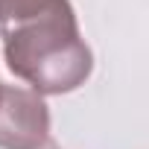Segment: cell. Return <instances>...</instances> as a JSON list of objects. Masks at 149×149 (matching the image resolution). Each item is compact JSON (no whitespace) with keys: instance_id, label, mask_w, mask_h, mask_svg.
I'll return each instance as SVG.
<instances>
[{"instance_id":"7a4b0ae2","label":"cell","mask_w":149,"mask_h":149,"mask_svg":"<svg viewBox=\"0 0 149 149\" xmlns=\"http://www.w3.org/2000/svg\"><path fill=\"white\" fill-rule=\"evenodd\" d=\"M50 108L32 88L3 85L0 97V149H47Z\"/></svg>"},{"instance_id":"6da1fadb","label":"cell","mask_w":149,"mask_h":149,"mask_svg":"<svg viewBox=\"0 0 149 149\" xmlns=\"http://www.w3.org/2000/svg\"><path fill=\"white\" fill-rule=\"evenodd\" d=\"M9 70L41 97L70 94L94 70L91 47L79 32L70 0L18 26L0 29Z\"/></svg>"},{"instance_id":"277c9868","label":"cell","mask_w":149,"mask_h":149,"mask_svg":"<svg viewBox=\"0 0 149 149\" xmlns=\"http://www.w3.org/2000/svg\"><path fill=\"white\" fill-rule=\"evenodd\" d=\"M0 97H3V82H0Z\"/></svg>"},{"instance_id":"3957f363","label":"cell","mask_w":149,"mask_h":149,"mask_svg":"<svg viewBox=\"0 0 149 149\" xmlns=\"http://www.w3.org/2000/svg\"><path fill=\"white\" fill-rule=\"evenodd\" d=\"M61 3H67V0H0V29L32 21L44 12H53Z\"/></svg>"}]
</instances>
